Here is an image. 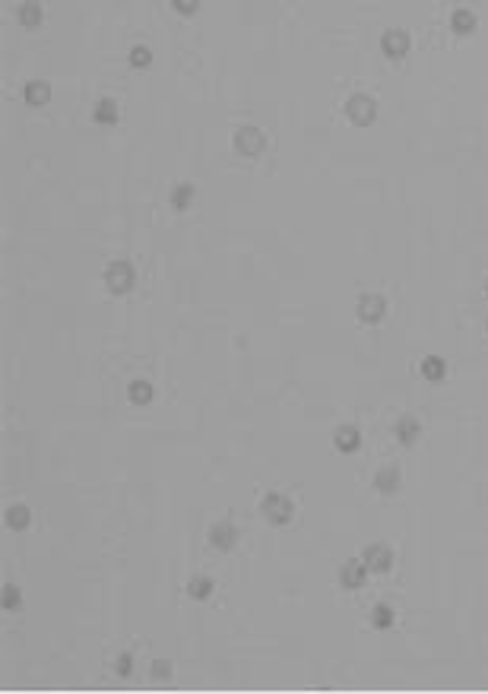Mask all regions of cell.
<instances>
[{
    "label": "cell",
    "instance_id": "cell-14",
    "mask_svg": "<svg viewBox=\"0 0 488 694\" xmlns=\"http://www.w3.org/2000/svg\"><path fill=\"white\" fill-rule=\"evenodd\" d=\"M418 374H422L425 380H431V384H438V380H444V374H447V362L440 356H425L422 365H418Z\"/></svg>",
    "mask_w": 488,
    "mask_h": 694
},
{
    "label": "cell",
    "instance_id": "cell-28",
    "mask_svg": "<svg viewBox=\"0 0 488 694\" xmlns=\"http://www.w3.org/2000/svg\"><path fill=\"white\" fill-rule=\"evenodd\" d=\"M485 295H488V282H485Z\"/></svg>",
    "mask_w": 488,
    "mask_h": 694
},
{
    "label": "cell",
    "instance_id": "cell-4",
    "mask_svg": "<svg viewBox=\"0 0 488 694\" xmlns=\"http://www.w3.org/2000/svg\"><path fill=\"white\" fill-rule=\"evenodd\" d=\"M232 146H235V153L254 159V155H260L263 149H267V133H263L260 127H241V131H235Z\"/></svg>",
    "mask_w": 488,
    "mask_h": 694
},
{
    "label": "cell",
    "instance_id": "cell-17",
    "mask_svg": "<svg viewBox=\"0 0 488 694\" xmlns=\"http://www.w3.org/2000/svg\"><path fill=\"white\" fill-rule=\"evenodd\" d=\"M418 419H412V416H403L396 422V438H399V444H406V447H412L418 441Z\"/></svg>",
    "mask_w": 488,
    "mask_h": 694
},
{
    "label": "cell",
    "instance_id": "cell-7",
    "mask_svg": "<svg viewBox=\"0 0 488 694\" xmlns=\"http://www.w3.org/2000/svg\"><path fill=\"white\" fill-rule=\"evenodd\" d=\"M362 561L368 564V571H375V574H387L393 568V549L384 546V542H375V546H368L362 552Z\"/></svg>",
    "mask_w": 488,
    "mask_h": 694
},
{
    "label": "cell",
    "instance_id": "cell-26",
    "mask_svg": "<svg viewBox=\"0 0 488 694\" xmlns=\"http://www.w3.org/2000/svg\"><path fill=\"white\" fill-rule=\"evenodd\" d=\"M149 676L159 678V682H165V678H172V663L168 659H155L152 666H149Z\"/></svg>",
    "mask_w": 488,
    "mask_h": 694
},
{
    "label": "cell",
    "instance_id": "cell-16",
    "mask_svg": "<svg viewBox=\"0 0 488 694\" xmlns=\"http://www.w3.org/2000/svg\"><path fill=\"white\" fill-rule=\"evenodd\" d=\"M4 523H6L10 529H16V533H19V529H26V527L32 523V510L26 507V505H13V507H6Z\"/></svg>",
    "mask_w": 488,
    "mask_h": 694
},
{
    "label": "cell",
    "instance_id": "cell-11",
    "mask_svg": "<svg viewBox=\"0 0 488 694\" xmlns=\"http://www.w3.org/2000/svg\"><path fill=\"white\" fill-rule=\"evenodd\" d=\"M476 26H479L476 13L466 10V6H457V10L450 13V29H453V35H472V32H476Z\"/></svg>",
    "mask_w": 488,
    "mask_h": 694
},
{
    "label": "cell",
    "instance_id": "cell-22",
    "mask_svg": "<svg viewBox=\"0 0 488 694\" xmlns=\"http://www.w3.org/2000/svg\"><path fill=\"white\" fill-rule=\"evenodd\" d=\"M16 19L26 26V29H35V26L42 23V4H19Z\"/></svg>",
    "mask_w": 488,
    "mask_h": 694
},
{
    "label": "cell",
    "instance_id": "cell-13",
    "mask_svg": "<svg viewBox=\"0 0 488 694\" xmlns=\"http://www.w3.org/2000/svg\"><path fill=\"white\" fill-rule=\"evenodd\" d=\"M375 488L381 495H396L399 492V466H381V469H377Z\"/></svg>",
    "mask_w": 488,
    "mask_h": 694
},
{
    "label": "cell",
    "instance_id": "cell-2",
    "mask_svg": "<svg viewBox=\"0 0 488 694\" xmlns=\"http://www.w3.org/2000/svg\"><path fill=\"white\" fill-rule=\"evenodd\" d=\"M260 514L267 517L273 527H286V523L292 520L295 507H292V501H289L286 495L270 492V495H263V501H260Z\"/></svg>",
    "mask_w": 488,
    "mask_h": 694
},
{
    "label": "cell",
    "instance_id": "cell-18",
    "mask_svg": "<svg viewBox=\"0 0 488 694\" xmlns=\"http://www.w3.org/2000/svg\"><path fill=\"white\" fill-rule=\"evenodd\" d=\"M393 622H396V612H393L387 602H377L375 609H371V628L387 631V628H393Z\"/></svg>",
    "mask_w": 488,
    "mask_h": 694
},
{
    "label": "cell",
    "instance_id": "cell-9",
    "mask_svg": "<svg viewBox=\"0 0 488 694\" xmlns=\"http://www.w3.org/2000/svg\"><path fill=\"white\" fill-rule=\"evenodd\" d=\"M235 542H238V529L232 527V523H213L209 527V546L216 549V552H228V549H235Z\"/></svg>",
    "mask_w": 488,
    "mask_h": 694
},
{
    "label": "cell",
    "instance_id": "cell-20",
    "mask_svg": "<svg viewBox=\"0 0 488 694\" xmlns=\"http://www.w3.org/2000/svg\"><path fill=\"white\" fill-rule=\"evenodd\" d=\"M194 197H196V187H194V184H174V187H172V197H168V200H172V206L181 213V209H187V206L194 203Z\"/></svg>",
    "mask_w": 488,
    "mask_h": 694
},
{
    "label": "cell",
    "instance_id": "cell-19",
    "mask_svg": "<svg viewBox=\"0 0 488 694\" xmlns=\"http://www.w3.org/2000/svg\"><path fill=\"white\" fill-rule=\"evenodd\" d=\"M127 397H131V403H137V406H149L155 397V390H152L149 380H133V384L127 387Z\"/></svg>",
    "mask_w": 488,
    "mask_h": 694
},
{
    "label": "cell",
    "instance_id": "cell-6",
    "mask_svg": "<svg viewBox=\"0 0 488 694\" xmlns=\"http://www.w3.org/2000/svg\"><path fill=\"white\" fill-rule=\"evenodd\" d=\"M381 48L390 60H403L412 48V38H409V32H403V29H387L381 38Z\"/></svg>",
    "mask_w": 488,
    "mask_h": 694
},
{
    "label": "cell",
    "instance_id": "cell-5",
    "mask_svg": "<svg viewBox=\"0 0 488 694\" xmlns=\"http://www.w3.org/2000/svg\"><path fill=\"white\" fill-rule=\"evenodd\" d=\"M387 314V302L381 295H362L355 304V317L362 324H381V317Z\"/></svg>",
    "mask_w": 488,
    "mask_h": 694
},
{
    "label": "cell",
    "instance_id": "cell-8",
    "mask_svg": "<svg viewBox=\"0 0 488 694\" xmlns=\"http://www.w3.org/2000/svg\"><path fill=\"white\" fill-rule=\"evenodd\" d=\"M340 580H343L345 590H362L365 580H368V564H365L362 558H349L340 571Z\"/></svg>",
    "mask_w": 488,
    "mask_h": 694
},
{
    "label": "cell",
    "instance_id": "cell-24",
    "mask_svg": "<svg viewBox=\"0 0 488 694\" xmlns=\"http://www.w3.org/2000/svg\"><path fill=\"white\" fill-rule=\"evenodd\" d=\"M114 672H118V678H131L133 676V653H118Z\"/></svg>",
    "mask_w": 488,
    "mask_h": 694
},
{
    "label": "cell",
    "instance_id": "cell-10",
    "mask_svg": "<svg viewBox=\"0 0 488 694\" xmlns=\"http://www.w3.org/2000/svg\"><path fill=\"white\" fill-rule=\"evenodd\" d=\"M333 444H336V451H340V453H355L358 447H362V431H358L355 425H343V428H336Z\"/></svg>",
    "mask_w": 488,
    "mask_h": 694
},
{
    "label": "cell",
    "instance_id": "cell-23",
    "mask_svg": "<svg viewBox=\"0 0 488 694\" xmlns=\"http://www.w3.org/2000/svg\"><path fill=\"white\" fill-rule=\"evenodd\" d=\"M127 57H131V67H133V70H146V67L152 64V51H149L146 45H133Z\"/></svg>",
    "mask_w": 488,
    "mask_h": 694
},
{
    "label": "cell",
    "instance_id": "cell-21",
    "mask_svg": "<svg viewBox=\"0 0 488 694\" xmlns=\"http://www.w3.org/2000/svg\"><path fill=\"white\" fill-rule=\"evenodd\" d=\"M187 596H191V600H209V596H213V580L203 577V574L191 577V580H187Z\"/></svg>",
    "mask_w": 488,
    "mask_h": 694
},
{
    "label": "cell",
    "instance_id": "cell-15",
    "mask_svg": "<svg viewBox=\"0 0 488 694\" xmlns=\"http://www.w3.org/2000/svg\"><path fill=\"white\" fill-rule=\"evenodd\" d=\"M23 95H26V101L29 105H48V99H51V86L45 83V79H32V83H26V89H23Z\"/></svg>",
    "mask_w": 488,
    "mask_h": 694
},
{
    "label": "cell",
    "instance_id": "cell-25",
    "mask_svg": "<svg viewBox=\"0 0 488 694\" xmlns=\"http://www.w3.org/2000/svg\"><path fill=\"white\" fill-rule=\"evenodd\" d=\"M23 605V593H19L16 583H6L4 587V609H19Z\"/></svg>",
    "mask_w": 488,
    "mask_h": 694
},
{
    "label": "cell",
    "instance_id": "cell-12",
    "mask_svg": "<svg viewBox=\"0 0 488 694\" xmlns=\"http://www.w3.org/2000/svg\"><path fill=\"white\" fill-rule=\"evenodd\" d=\"M118 118H121L118 101L108 99V95L92 105V121H96V124H108V127H111V124H118Z\"/></svg>",
    "mask_w": 488,
    "mask_h": 694
},
{
    "label": "cell",
    "instance_id": "cell-1",
    "mask_svg": "<svg viewBox=\"0 0 488 694\" xmlns=\"http://www.w3.org/2000/svg\"><path fill=\"white\" fill-rule=\"evenodd\" d=\"M345 118H349L355 127H368V124H375V118H377V101L371 99V95H365V92L349 95V101H345Z\"/></svg>",
    "mask_w": 488,
    "mask_h": 694
},
{
    "label": "cell",
    "instance_id": "cell-3",
    "mask_svg": "<svg viewBox=\"0 0 488 694\" xmlns=\"http://www.w3.org/2000/svg\"><path fill=\"white\" fill-rule=\"evenodd\" d=\"M133 282H137V270H133V263L127 260H114L108 263L105 270V285L114 292V295H124V292L133 289Z\"/></svg>",
    "mask_w": 488,
    "mask_h": 694
},
{
    "label": "cell",
    "instance_id": "cell-27",
    "mask_svg": "<svg viewBox=\"0 0 488 694\" xmlns=\"http://www.w3.org/2000/svg\"><path fill=\"white\" fill-rule=\"evenodd\" d=\"M172 6L178 13H184V16H191V13H196V6H200V4H196V0H174Z\"/></svg>",
    "mask_w": 488,
    "mask_h": 694
}]
</instances>
